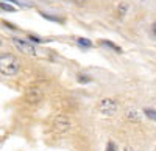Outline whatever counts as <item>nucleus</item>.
Returning <instances> with one entry per match:
<instances>
[{"instance_id":"nucleus-15","label":"nucleus","mask_w":156,"mask_h":151,"mask_svg":"<svg viewBox=\"0 0 156 151\" xmlns=\"http://www.w3.org/2000/svg\"><path fill=\"white\" fill-rule=\"evenodd\" d=\"M0 44H2V42H0Z\"/></svg>"},{"instance_id":"nucleus-6","label":"nucleus","mask_w":156,"mask_h":151,"mask_svg":"<svg viewBox=\"0 0 156 151\" xmlns=\"http://www.w3.org/2000/svg\"><path fill=\"white\" fill-rule=\"evenodd\" d=\"M101 44H105V45H108V47H111L112 50H115V52H119V53L122 52V50H120V47H117L115 44H112V42H109V41H103Z\"/></svg>"},{"instance_id":"nucleus-7","label":"nucleus","mask_w":156,"mask_h":151,"mask_svg":"<svg viewBox=\"0 0 156 151\" xmlns=\"http://www.w3.org/2000/svg\"><path fill=\"white\" fill-rule=\"evenodd\" d=\"M126 8H128V6H126L125 3H122V5L119 6V12H120V16H123V14H125V11H126Z\"/></svg>"},{"instance_id":"nucleus-5","label":"nucleus","mask_w":156,"mask_h":151,"mask_svg":"<svg viewBox=\"0 0 156 151\" xmlns=\"http://www.w3.org/2000/svg\"><path fill=\"white\" fill-rule=\"evenodd\" d=\"M0 8L5 9V11H9V12H14V11H16V8H14V6L6 5V3H3V2H0Z\"/></svg>"},{"instance_id":"nucleus-13","label":"nucleus","mask_w":156,"mask_h":151,"mask_svg":"<svg viewBox=\"0 0 156 151\" xmlns=\"http://www.w3.org/2000/svg\"><path fill=\"white\" fill-rule=\"evenodd\" d=\"M6 2H11V3H17L16 0H6Z\"/></svg>"},{"instance_id":"nucleus-2","label":"nucleus","mask_w":156,"mask_h":151,"mask_svg":"<svg viewBox=\"0 0 156 151\" xmlns=\"http://www.w3.org/2000/svg\"><path fill=\"white\" fill-rule=\"evenodd\" d=\"M100 111L103 112V114H106V115H111V114H114V112L117 111V105L112 101L111 98H105L100 103Z\"/></svg>"},{"instance_id":"nucleus-11","label":"nucleus","mask_w":156,"mask_h":151,"mask_svg":"<svg viewBox=\"0 0 156 151\" xmlns=\"http://www.w3.org/2000/svg\"><path fill=\"white\" fill-rule=\"evenodd\" d=\"M145 112H147V115H148L150 118L154 120V111H151V109H145Z\"/></svg>"},{"instance_id":"nucleus-9","label":"nucleus","mask_w":156,"mask_h":151,"mask_svg":"<svg viewBox=\"0 0 156 151\" xmlns=\"http://www.w3.org/2000/svg\"><path fill=\"white\" fill-rule=\"evenodd\" d=\"M108 151H117V146H115L114 142H109L108 143Z\"/></svg>"},{"instance_id":"nucleus-8","label":"nucleus","mask_w":156,"mask_h":151,"mask_svg":"<svg viewBox=\"0 0 156 151\" xmlns=\"http://www.w3.org/2000/svg\"><path fill=\"white\" fill-rule=\"evenodd\" d=\"M78 81H80V83H87V81H90V78L83 77V75H78Z\"/></svg>"},{"instance_id":"nucleus-1","label":"nucleus","mask_w":156,"mask_h":151,"mask_svg":"<svg viewBox=\"0 0 156 151\" xmlns=\"http://www.w3.org/2000/svg\"><path fill=\"white\" fill-rule=\"evenodd\" d=\"M17 70H19V61L16 56L12 55L0 56V73L11 77V75H16Z\"/></svg>"},{"instance_id":"nucleus-3","label":"nucleus","mask_w":156,"mask_h":151,"mask_svg":"<svg viewBox=\"0 0 156 151\" xmlns=\"http://www.w3.org/2000/svg\"><path fill=\"white\" fill-rule=\"evenodd\" d=\"M14 45L23 53H28V55H34V47L31 44H28V41H20V39H14L12 41Z\"/></svg>"},{"instance_id":"nucleus-12","label":"nucleus","mask_w":156,"mask_h":151,"mask_svg":"<svg viewBox=\"0 0 156 151\" xmlns=\"http://www.w3.org/2000/svg\"><path fill=\"white\" fill-rule=\"evenodd\" d=\"M30 39H33L34 42H41V39H39V37H34V36H30Z\"/></svg>"},{"instance_id":"nucleus-14","label":"nucleus","mask_w":156,"mask_h":151,"mask_svg":"<svg viewBox=\"0 0 156 151\" xmlns=\"http://www.w3.org/2000/svg\"><path fill=\"white\" fill-rule=\"evenodd\" d=\"M125 151H133V149H131V148H129V146H126V148H125Z\"/></svg>"},{"instance_id":"nucleus-10","label":"nucleus","mask_w":156,"mask_h":151,"mask_svg":"<svg viewBox=\"0 0 156 151\" xmlns=\"http://www.w3.org/2000/svg\"><path fill=\"white\" fill-rule=\"evenodd\" d=\"M126 117H129V118H136L137 115H136V111H129V112H126Z\"/></svg>"},{"instance_id":"nucleus-4","label":"nucleus","mask_w":156,"mask_h":151,"mask_svg":"<svg viewBox=\"0 0 156 151\" xmlns=\"http://www.w3.org/2000/svg\"><path fill=\"white\" fill-rule=\"evenodd\" d=\"M76 41H78V44L83 45V47H92V42L87 41V39H84V37H78Z\"/></svg>"}]
</instances>
